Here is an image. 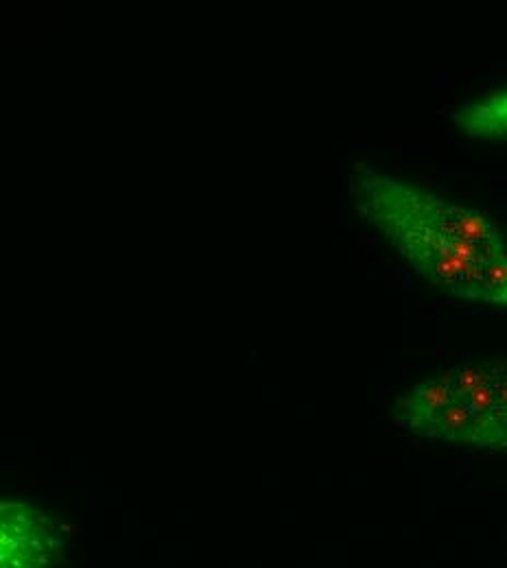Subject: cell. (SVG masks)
<instances>
[{
	"label": "cell",
	"mask_w": 507,
	"mask_h": 568,
	"mask_svg": "<svg viewBox=\"0 0 507 568\" xmlns=\"http://www.w3.org/2000/svg\"><path fill=\"white\" fill-rule=\"evenodd\" d=\"M423 191L387 175H355L351 200L387 241L437 288L486 302L481 265L464 258L427 219Z\"/></svg>",
	"instance_id": "cell-1"
},
{
	"label": "cell",
	"mask_w": 507,
	"mask_h": 568,
	"mask_svg": "<svg viewBox=\"0 0 507 568\" xmlns=\"http://www.w3.org/2000/svg\"><path fill=\"white\" fill-rule=\"evenodd\" d=\"M62 545L49 516L24 503L0 500V568H49Z\"/></svg>",
	"instance_id": "cell-2"
},
{
	"label": "cell",
	"mask_w": 507,
	"mask_h": 568,
	"mask_svg": "<svg viewBox=\"0 0 507 568\" xmlns=\"http://www.w3.org/2000/svg\"><path fill=\"white\" fill-rule=\"evenodd\" d=\"M455 121L468 136L493 142H507V90L468 103Z\"/></svg>",
	"instance_id": "cell-3"
},
{
	"label": "cell",
	"mask_w": 507,
	"mask_h": 568,
	"mask_svg": "<svg viewBox=\"0 0 507 568\" xmlns=\"http://www.w3.org/2000/svg\"><path fill=\"white\" fill-rule=\"evenodd\" d=\"M481 281L486 302L507 308V252L488 256L481 263Z\"/></svg>",
	"instance_id": "cell-4"
}]
</instances>
